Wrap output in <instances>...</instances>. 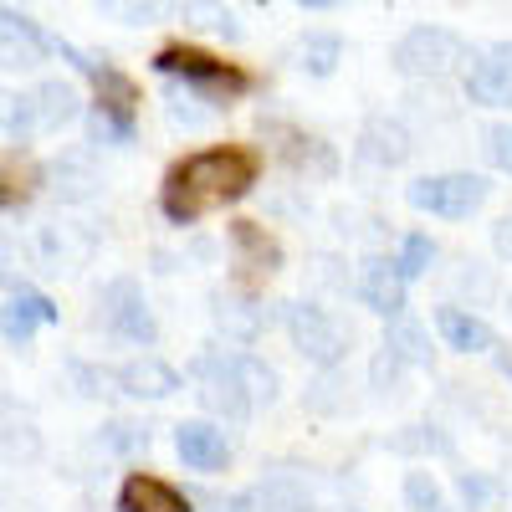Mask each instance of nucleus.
Returning <instances> with one entry per match:
<instances>
[{
	"instance_id": "18",
	"label": "nucleus",
	"mask_w": 512,
	"mask_h": 512,
	"mask_svg": "<svg viewBox=\"0 0 512 512\" xmlns=\"http://www.w3.org/2000/svg\"><path fill=\"white\" fill-rule=\"evenodd\" d=\"M47 52H57V41L41 36L26 16L6 11V67H31V62H41Z\"/></svg>"
},
{
	"instance_id": "7",
	"label": "nucleus",
	"mask_w": 512,
	"mask_h": 512,
	"mask_svg": "<svg viewBox=\"0 0 512 512\" xmlns=\"http://www.w3.org/2000/svg\"><path fill=\"white\" fill-rule=\"evenodd\" d=\"M154 67H159V72H180L190 88L205 93V98H231V93L246 88V77H241V72L221 67L216 57H205V52H195V47H164Z\"/></svg>"
},
{
	"instance_id": "16",
	"label": "nucleus",
	"mask_w": 512,
	"mask_h": 512,
	"mask_svg": "<svg viewBox=\"0 0 512 512\" xmlns=\"http://www.w3.org/2000/svg\"><path fill=\"white\" fill-rule=\"evenodd\" d=\"M436 328H441V338H446V349H456V354H487L497 338H492V328L477 318V313H466V308H441L436 313Z\"/></svg>"
},
{
	"instance_id": "13",
	"label": "nucleus",
	"mask_w": 512,
	"mask_h": 512,
	"mask_svg": "<svg viewBox=\"0 0 512 512\" xmlns=\"http://www.w3.org/2000/svg\"><path fill=\"white\" fill-rule=\"evenodd\" d=\"M47 323H57V308H52L41 292L16 287V292L6 297V344H31V333L47 328Z\"/></svg>"
},
{
	"instance_id": "15",
	"label": "nucleus",
	"mask_w": 512,
	"mask_h": 512,
	"mask_svg": "<svg viewBox=\"0 0 512 512\" xmlns=\"http://www.w3.org/2000/svg\"><path fill=\"white\" fill-rule=\"evenodd\" d=\"M118 512H190V497H180L175 487H164L159 477H128L118 492Z\"/></svg>"
},
{
	"instance_id": "2",
	"label": "nucleus",
	"mask_w": 512,
	"mask_h": 512,
	"mask_svg": "<svg viewBox=\"0 0 512 512\" xmlns=\"http://www.w3.org/2000/svg\"><path fill=\"white\" fill-rule=\"evenodd\" d=\"M77 113H82V98H77L72 82L47 77V82H36L31 93L6 98V139L21 144L31 134H57V128H67Z\"/></svg>"
},
{
	"instance_id": "23",
	"label": "nucleus",
	"mask_w": 512,
	"mask_h": 512,
	"mask_svg": "<svg viewBox=\"0 0 512 512\" xmlns=\"http://www.w3.org/2000/svg\"><path fill=\"white\" fill-rule=\"evenodd\" d=\"M384 349H390L400 364H431V338H425L410 318H395L390 333H384Z\"/></svg>"
},
{
	"instance_id": "24",
	"label": "nucleus",
	"mask_w": 512,
	"mask_h": 512,
	"mask_svg": "<svg viewBox=\"0 0 512 512\" xmlns=\"http://www.w3.org/2000/svg\"><path fill=\"white\" fill-rule=\"evenodd\" d=\"M216 323H221L231 338H256V333H262V313L246 308V303H236V297H216Z\"/></svg>"
},
{
	"instance_id": "5",
	"label": "nucleus",
	"mask_w": 512,
	"mask_h": 512,
	"mask_svg": "<svg viewBox=\"0 0 512 512\" xmlns=\"http://www.w3.org/2000/svg\"><path fill=\"white\" fill-rule=\"evenodd\" d=\"M282 323H287L292 349L303 354V359H313V364H323V369L338 364V359H344V349H349L344 328H338L323 308H313V303H287Z\"/></svg>"
},
{
	"instance_id": "8",
	"label": "nucleus",
	"mask_w": 512,
	"mask_h": 512,
	"mask_svg": "<svg viewBox=\"0 0 512 512\" xmlns=\"http://www.w3.org/2000/svg\"><path fill=\"white\" fill-rule=\"evenodd\" d=\"M466 93L482 108H512V41H497L482 52V62L466 77Z\"/></svg>"
},
{
	"instance_id": "11",
	"label": "nucleus",
	"mask_w": 512,
	"mask_h": 512,
	"mask_svg": "<svg viewBox=\"0 0 512 512\" xmlns=\"http://www.w3.org/2000/svg\"><path fill=\"white\" fill-rule=\"evenodd\" d=\"M113 384L123 395H134V400H164V395H175L180 390V374L169 369L164 359L144 354V359H128L113 369Z\"/></svg>"
},
{
	"instance_id": "4",
	"label": "nucleus",
	"mask_w": 512,
	"mask_h": 512,
	"mask_svg": "<svg viewBox=\"0 0 512 512\" xmlns=\"http://www.w3.org/2000/svg\"><path fill=\"white\" fill-rule=\"evenodd\" d=\"M410 205L415 210H431V216H441V221H466L472 210H482V200H487V180L482 175H425V180H415L410 190Z\"/></svg>"
},
{
	"instance_id": "1",
	"label": "nucleus",
	"mask_w": 512,
	"mask_h": 512,
	"mask_svg": "<svg viewBox=\"0 0 512 512\" xmlns=\"http://www.w3.org/2000/svg\"><path fill=\"white\" fill-rule=\"evenodd\" d=\"M251 185H256V159L246 149H205L164 180V216L195 221L226 200H241Z\"/></svg>"
},
{
	"instance_id": "28",
	"label": "nucleus",
	"mask_w": 512,
	"mask_h": 512,
	"mask_svg": "<svg viewBox=\"0 0 512 512\" xmlns=\"http://www.w3.org/2000/svg\"><path fill=\"white\" fill-rule=\"evenodd\" d=\"M431 262H436V246L425 241V236H410V241H405V251H400V272H405V277H420Z\"/></svg>"
},
{
	"instance_id": "26",
	"label": "nucleus",
	"mask_w": 512,
	"mask_h": 512,
	"mask_svg": "<svg viewBox=\"0 0 512 512\" xmlns=\"http://www.w3.org/2000/svg\"><path fill=\"white\" fill-rule=\"evenodd\" d=\"M103 446L118 456H134V451H149V431L134 420H113V425H103Z\"/></svg>"
},
{
	"instance_id": "29",
	"label": "nucleus",
	"mask_w": 512,
	"mask_h": 512,
	"mask_svg": "<svg viewBox=\"0 0 512 512\" xmlns=\"http://www.w3.org/2000/svg\"><path fill=\"white\" fill-rule=\"evenodd\" d=\"M487 159L512 175V123H492L487 128Z\"/></svg>"
},
{
	"instance_id": "14",
	"label": "nucleus",
	"mask_w": 512,
	"mask_h": 512,
	"mask_svg": "<svg viewBox=\"0 0 512 512\" xmlns=\"http://www.w3.org/2000/svg\"><path fill=\"white\" fill-rule=\"evenodd\" d=\"M359 159L369 164H405L410 159V134H405V123L395 118H369L364 123V134H359Z\"/></svg>"
},
{
	"instance_id": "30",
	"label": "nucleus",
	"mask_w": 512,
	"mask_h": 512,
	"mask_svg": "<svg viewBox=\"0 0 512 512\" xmlns=\"http://www.w3.org/2000/svg\"><path fill=\"white\" fill-rule=\"evenodd\" d=\"M236 241H241L246 251H256V256H262V262H277V246H272V241H267L262 231H256L251 221H241V226H236Z\"/></svg>"
},
{
	"instance_id": "21",
	"label": "nucleus",
	"mask_w": 512,
	"mask_h": 512,
	"mask_svg": "<svg viewBox=\"0 0 512 512\" xmlns=\"http://www.w3.org/2000/svg\"><path fill=\"white\" fill-rule=\"evenodd\" d=\"M226 369L236 374V384L246 390L251 405H267L277 395V374L262 364V359H251V354H226Z\"/></svg>"
},
{
	"instance_id": "25",
	"label": "nucleus",
	"mask_w": 512,
	"mask_h": 512,
	"mask_svg": "<svg viewBox=\"0 0 512 512\" xmlns=\"http://www.w3.org/2000/svg\"><path fill=\"white\" fill-rule=\"evenodd\" d=\"M405 502H410V512H451V502H446V492H441V482L431 472H410L405 477Z\"/></svg>"
},
{
	"instance_id": "22",
	"label": "nucleus",
	"mask_w": 512,
	"mask_h": 512,
	"mask_svg": "<svg viewBox=\"0 0 512 512\" xmlns=\"http://www.w3.org/2000/svg\"><path fill=\"white\" fill-rule=\"evenodd\" d=\"M98 11L118 26H154L175 11V0H98Z\"/></svg>"
},
{
	"instance_id": "9",
	"label": "nucleus",
	"mask_w": 512,
	"mask_h": 512,
	"mask_svg": "<svg viewBox=\"0 0 512 512\" xmlns=\"http://www.w3.org/2000/svg\"><path fill=\"white\" fill-rule=\"evenodd\" d=\"M200 400H205V410H216L226 420H246L256 410L246 400V390L236 384V374L226 369V354H205L200 359Z\"/></svg>"
},
{
	"instance_id": "3",
	"label": "nucleus",
	"mask_w": 512,
	"mask_h": 512,
	"mask_svg": "<svg viewBox=\"0 0 512 512\" xmlns=\"http://www.w3.org/2000/svg\"><path fill=\"white\" fill-rule=\"evenodd\" d=\"M466 57H472V47H466L451 26H410L390 52L395 72H405V77H446Z\"/></svg>"
},
{
	"instance_id": "6",
	"label": "nucleus",
	"mask_w": 512,
	"mask_h": 512,
	"mask_svg": "<svg viewBox=\"0 0 512 512\" xmlns=\"http://www.w3.org/2000/svg\"><path fill=\"white\" fill-rule=\"evenodd\" d=\"M103 323H108V333L113 338H123V344H154V313H149V303H144V287L134 282V277H113L108 287H103Z\"/></svg>"
},
{
	"instance_id": "12",
	"label": "nucleus",
	"mask_w": 512,
	"mask_h": 512,
	"mask_svg": "<svg viewBox=\"0 0 512 512\" xmlns=\"http://www.w3.org/2000/svg\"><path fill=\"white\" fill-rule=\"evenodd\" d=\"M405 272H400V262H384V256H374V262H364V277H359V297L374 308V313H384V318H400V308H405Z\"/></svg>"
},
{
	"instance_id": "32",
	"label": "nucleus",
	"mask_w": 512,
	"mask_h": 512,
	"mask_svg": "<svg viewBox=\"0 0 512 512\" xmlns=\"http://www.w3.org/2000/svg\"><path fill=\"white\" fill-rule=\"evenodd\" d=\"M461 497L472 502V507H487V502H492V482H482V477H461Z\"/></svg>"
},
{
	"instance_id": "31",
	"label": "nucleus",
	"mask_w": 512,
	"mask_h": 512,
	"mask_svg": "<svg viewBox=\"0 0 512 512\" xmlns=\"http://www.w3.org/2000/svg\"><path fill=\"white\" fill-rule=\"evenodd\" d=\"M395 374H400V359H395L390 349H379V354H374V369H369V379H374L379 390H384V384H390Z\"/></svg>"
},
{
	"instance_id": "19",
	"label": "nucleus",
	"mask_w": 512,
	"mask_h": 512,
	"mask_svg": "<svg viewBox=\"0 0 512 512\" xmlns=\"http://www.w3.org/2000/svg\"><path fill=\"white\" fill-rule=\"evenodd\" d=\"M338 57H344V41H338L333 31H308L303 41H297V67H303L308 77H333Z\"/></svg>"
},
{
	"instance_id": "33",
	"label": "nucleus",
	"mask_w": 512,
	"mask_h": 512,
	"mask_svg": "<svg viewBox=\"0 0 512 512\" xmlns=\"http://www.w3.org/2000/svg\"><path fill=\"white\" fill-rule=\"evenodd\" d=\"M492 251L502 256V262H512V216H502V221L492 226Z\"/></svg>"
},
{
	"instance_id": "17",
	"label": "nucleus",
	"mask_w": 512,
	"mask_h": 512,
	"mask_svg": "<svg viewBox=\"0 0 512 512\" xmlns=\"http://www.w3.org/2000/svg\"><path fill=\"white\" fill-rule=\"evenodd\" d=\"M251 512H313V497L297 477H262L246 492Z\"/></svg>"
},
{
	"instance_id": "34",
	"label": "nucleus",
	"mask_w": 512,
	"mask_h": 512,
	"mask_svg": "<svg viewBox=\"0 0 512 512\" xmlns=\"http://www.w3.org/2000/svg\"><path fill=\"white\" fill-rule=\"evenodd\" d=\"M297 6H313V11H323V6H338V0H297Z\"/></svg>"
},
{
	"instance_id": "10",
	"label": "nucleus",
	"mask_w": 512,
	"mask_h": 512,
	"mask_svg": "<svg viewBox=\"0 0 512 512\" xmlns=\"http://www.w3.org/2000/svg\"><path fill=\"white\" fill-rule=\"evenodd\" d=\"M175 451H180L185 466H195V472H221V466L231 461L226 431H216L210 420H180L175 425Z\"/></svg>"
},
{
	"instance_id": "20",
	"label": "nucleus",
	"mask_w": 512,
	"mask_h": 512,
	"mask_svg": "<svg viewBox=\"0 0 512 512\" xmlns=\"http://www.w3.org/2000/svg\"><path fill=\"white\" fill-rule=\"evenodd\" d=\"M180 16H185V26H195V31H210V36L241 41V21L221 6V0H180Z\"/></svg>"
},
{
	"instance_id": "27",
	"label": "nucleus",
	"mask_w": 512,
	"mask_h": 512,
	"mask_svg": "<svg viewBox=\"0 0 512 512\" xmlns=\"http://www.w3.org/2000/svg\"><path fill=\"white\" fill-rule=\"evenodd\" d=\"M200 98H190V93H169L164 98V113H169V123H180V128H205L210 123V108H195Z\"/></svg>"
}]
</instances>
